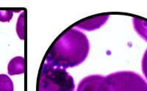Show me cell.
I'll return each instance as SVG.
<instances>
[{"label": "cell", "mask_w": 147, "mask_h": 91, "mask_svg": "<svg viewBox=\"0 0 147 91\" xmlns=\"http://www.w3.org/2000/svg\"><path fill=\"white\" fill-rule=\"evenodd\" d=\"M90 51L87 36L75 28L69 29L55 40L46 56V63L66 69L83 63Z\"/></svg>", "instance_id": "obj_1"}, {"label": "cell", "mask_w": 147, "mask_h": 91, "mask_svg": "<svg viewBox=\"0 0 147 91\" xmlns=\"http://www.w3.org/2000/svg\"><path fill=\"white\" fill-rule=\"evenodd\" d=\"M74 79L61 68L45 63L41 65L38 79V91H74Z\"/></svg>", "instance_id": "obj_2"}, {"label": "cell", "mask_w": 147, "mask_h": 91, "mask_svg": "<svg viewBox=\"0 0 147 91\" xmlns=\"http://www.w3.org/2000/svg\"><path fill=\"white\" fill-rule=\"evenodd\" d=\"M110 91H147V82L132 71H119L105 76Z\"/></svg>", "instance_id": "obj_3"}, {"label": "cell", "mask_w": 147, "mask_h": 91, "mask_svg": "<svg viewBox=\"0 0 147 91\" xmlns=\"http://www.w3.org/2000/svg\"><path fill=\"white\" fill-rule=\"evenodd\" d=\"M77 91H110L105 76L90 75L81 80Z\"/></svg>", "instance_id": "obj_4"}, {"label": "cell", "mask_w": 147, "mask_h": 91, "mask_svg": "<svg viewBox=\"0 0 147 91\" xmlns=\"http://www.w3.org/2000/svg\"><path fill=\"white\" fill-rule=\"evenodd\" d=\"M109 17L110 16L108 15H106L89 18L87 20H84L77 23L74 28L81 29L86 31H94L103 26L108 20Z\"/></svg>", "instance_id": "obj_5"}, {"label": "cell", "mask_w": 147, "mask_h": 91, "mask_svg": "<svg viewBox=\"0 0 147 91\" xmlns=\"http://www.w3.org/2000/svg\"><path fill=\"white\" fill-rule=\"evenodd\" d=\"M7 72L10 76L24 73V58L23 57L13 58L7 65Z\"/></svg>", "instance_id": "obj_6"}, {"label": "cell", "mask_w": 147, "mask_h": 91, "mask_svg": "<svg viewBox=\"0 0 147 91\" xmlns=\"http://www.w3.org/2000/svg\"><path fill=\"white\" fill-rule=\"evenodd\" d=\"M132 22L137 33L147 42V22L138 18H132Z\"/></svg>", "instance_id": "obj_7"}, {"label": "cell", "mask_w": 147, "mask_h": 91, "mask_svg": "<svg viewBox=\"0 0 147 91\" xmlns=\"http://www.w3.org/2000/svg\"><path fill=\"white\" fill-rule=\"evenodd\" d=\"M0 91H13V83L6 74H0Z\"/></svg>", "instance_id": "obj_8"}, {"label": "cell", "mask_w": 147, "mask_h": 91, "mask_svg": "<svg viewBox=\"0 0 147 91\" xmlns=\"http://www.w3.org/2000/svg\"><path fill=\"white\" fill-rule=\"evenodd\" d=\"M24 16H25L24 12H22V14L18 17L16 24L17 34H18V38L22 40L24 39V21H25Z\"/></svg>", "instance_id": "obj_9"}, {"label": "cell", "mask_w": 147, "mask_h": 91, "mask_svg": "<svg viewBox=\"0 0 147 91\" xmlns=\"http://www.w3.org/2000/svg\"><path fill=\"white\" fill-rule=\"evenodd\" d=\"M13 11L12 10H0V22H9L13 18Z\"/></svg>", "instance_id": "obj_10"}, {"label": "cell", "mask_w": 147, "mask_h": 91, "mask_svg": "<svg viewBox=\"0 0 147 91\" xmlns=\"http://www.w3.org/2000/svg\"><path fill=\"white\" fill-rule=\"evenodd\" d=\"M142 71L143 73L145 76L146 79L147 80V49L146 50L144 54L142 59Z\"/></svg>", "instance_id": "obj_11"}]
</instances>
